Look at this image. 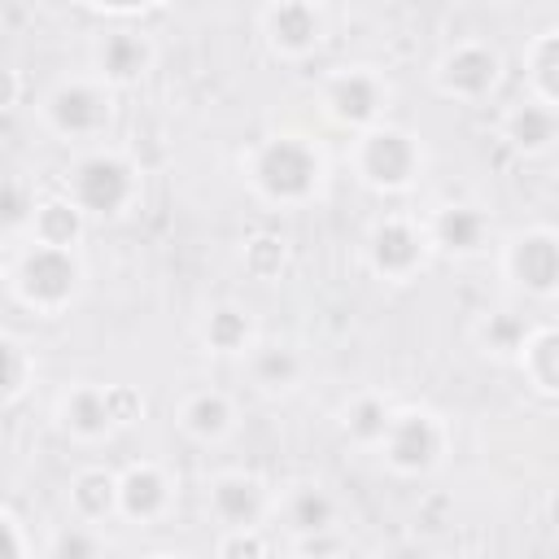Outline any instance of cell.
<instances>
[{
    "mask_svg": "<svg viewBox=\"0 0 559 559\" xmlns=\"http://www.w3.org/2000/svg\"><path fill=\"white\" fill-rule=\"evenodd\" d=\"M148 559H192V555H183V550H157V555H148Z\"/></svg>",
    "mask_w": 559,
    "mask_h": 559,
    "instance_id": "obj_38",
    "label": "cell"
},
{
    "mask_svg": "<svg viewBox=\"0 0 559 559\" xmlns=\"http://www.w3.org/2000/svg\"><path fill=\"white\" fill-rule=\"evenodd\" d=\"M271 520H280V528L297 546H319L323 537H332L341 528V498L323 480L301 476V480H288L275 489Z\"/></svg>",
    "mask_w": 559,
    "mask_h": 559,
    "instance_id": "obj_15",
    "label": "cell"
},
{
    "mask_svg": "<svg viewBox=\"0 0 559 559\" xmlns=\"http://www.w3.org/2000/svg\"><path fill=\"white\" fill-rule=\"evenodd\" d=\"M61 197L87 223H122L144 201V170L118 144H92L70 157L61 170Z\"/></svg>",
    "mask_w": 559,
    "mask_h": 559,
    "instance_id": "obj_2",
    "label": "cell"
},
{
    "mask_svg": "<svg viewBox=\"0 0 559 559\" xmlns=\"http://www.w3.org/2000/svg\"><path fill=\"white\" fill-rule=\"evenodd\" d=\"M87 236V218L61 197V192H48L35 201V214H31V227H26V240L31 245H48V249H79Z\"/></svg>",
    "mask_w": 559,
    "mask_h": 559,
    "instance_id": "obj_25",
    "label": "cell"
},
{
    "mask_svg": "<svg viewBox=\"0 0 559 559\" xmlns=\"http://www.w3.org/2000/svg\"><path fill=\"white\" fill-rule=\"evenodd\" d=\"M432 262V249H428V236H424V223L415 214H376L362 231V266L371 271V280L380 284H393V288H406L415 284Z\"/></svg>",
    "mask_w": 559,
    "mask_h": 559,
    "instance_id": "obj_9",
    "label": "cell"
},
{
    "mask_svg": "<svg viewBox=\"0 0 559 559\" xmlns=\"http://www.w3.org/2000/svg\"><path fill=\"white\" fill-rule=\"evenodd\" d=\"M105 406H109L114 428H135L148 415V402L135 384H105Z\"/></svg>",
    "mask_w": 559,
    "mask_h": 559,
    "instance_id": "obj_33",
    "label": "cell"
},
{
    "mask_svg": "<svg viewBox=\"0 0 559 559\" xmlns=\"http://www.w3.org/2000/svg\"><path fill=\"white\" fill-rule=\"evenodd\" d=\"M511 362L520 367L533 397H542V402L559 397V332H555V323H533Z\"/></svg>",
    "mask_w": 559,
    "mask_h": 559,
    "instance_id": "obj_23",
    "label": "cell"
},
{
    "mask_svg": "<svg viewBox=\"0 0 559 559\" xmlns=\"http://www.w3.org/2000/svg\"><path fill=\"white\" fill-rule=\"evenodd\" d=\"M524 96L559 105V26H542L524 44Z\"/></svg>",
    "mask_w": 559,
    "mask_h": 559,
    "instance_id": "obj_27",
    "label": "cell"
},
{
    "mask_svg": "<svg viewBox=\"0 0 559 559\" xmlns=\"http://www.w3.org/2000/svg\"><path fill=\"white\" fill-rule=\"evenodd\" d=\"M9 275V245H4V236H0V280Z\"/></svg>",
    "mask_w": 559,
    "mask_h": 559,
    "instance_id": "obj_36",
    "label": "cell"
},
{
    "mask_svg": "<svg viewBox=\"0 0 559 559\" xmlns=\"http://www.w3.org/2000/svg\"><path fill=\"white\" fill-rule=\"evenodd\" d=\"M297 559H332V555H323V550H314V546H301V555Z\"/></svg>",
    "mask_w": 559,
    "mask_h": 559,
    "instance_id": "obj_37",
    "label": "cell"
},
{
    "mask_svg": "<svg viewBox=\"0 0 559 559\" xmlns=\"http://www.w3.org/2000/svg\"><path fill=\"white\" fill-rule=\"evenodd\" d=\"M52 424L74 445H105L118 432L109 419V406H105V384H96V380H70L52 397Z\"/></svg>",
    "mask_w": 559,
    "mask_h": 559,
    "instance_id": "obj_19",
    "label": "cell"
},
{
    "mask_svg": "<svg viewBox=\"0 0 559 559\" xmlns=\"http://www.w3.org/2000/svg\"><path fill=\"white\" fill-rule=\"evenodd\" d=\"M528 319L515 310V306H493V310H480L476 323H472V345L480 349V358L489 362H511L520 341L528 336Z\"/></svg>",
    "mask_w": 559,
    "mask_h": 559,
    "instance_id": "obj_28",
    "label": "cell"
},
{
    "mask_svg": "<svg viewBox=\"0 0 559 559\" xmlns=\"http://www.w3.org/2000/svg\"><path fill=\"white\" fill-rule=\"evenodd\" d=\"M201 507L210 515V524H218V533L231 528H262L271 520L275 507V485L262 472L249 467H223L205 480Z\"/></svg>",
    "mask_w": 559,
    "mask_h": 559,
    "instance_id": "obj_12",
    "label": "cell"
},
{
    "mask_svg": "<svg viewBox=\"0 0 559 559\" xmlns=\"http://www.w3.org/2000/svg\"><path fill=\"white\" fill-rule=\"evenodd\" d=\"M35 183L26 175H0V236L26 231L35 214Z\"/></svg>",
    "mask_w": 559,
    "mask_h": 559,
    "instance_id": "obj_30",
    "label": "cell"
},
{
    "mask_svg": "<svg viewBox=\"0 0 559 559\" xmlns=\"http://www.w3.org/2000/svg\"><path fill=\"white\" fill-rule=\"evenodd\" d=\"M393 79L371 66V61H349V66H336L319 79L314 87V105L319 114L341 127V131H367V127H380L389 122V109H393Z\"/></svg>",
    "mask_w": 559,
    "mask_h": 559,
    "instance_id": "obj_7",
    "label": "cell"
},
{
    "mask_svg": "<svg viewBox=\"0 0 559 559\" xmlns=\"http://www.w3.org/2000/svg\"><path fill=\"white\" fill-rule=\"evenodd\" d=\"M389 415H393V402L380 389H358L336 406V432L354 450H376L389 428Z\"/></svg>",
    "mask_w": 559,
    "mask_h": 559,
    "instance_id": "obj_24",
    "label": "cell"
},
{
    "mask_svg": "<svg viewBox=\"0 0 559 559\" xmlns=\"http://www.w3.org/2000/svg\"><path fill=\"white\" fill-rule=\"evenodd\" d=\"M197 341L210 358H245L262 341V323L253 306L223 297V301H210L205 314L197 319Z\"/></svg>",
    "mask_w": 559,
    "mask_h": 559,
    "instance_id": "obj_21",
    "label": "cell"
},
{
    "mask_svg": "<svg viewBox=\"0 0 559 559\" xmlns=\"http://www.w3.org/2000/svg\"><path fill=\"white\" fill-rule=\"evenodd\" d=\"M236 262H240V271H245L253 284H275V280H284L288 266H293V240H288L284 231H275V227H253V231L240 240Z\"/></svg>",
    "mask_w": 559,
    "mask_h": 559,
    "instance_id": "obj_26",
    "label": "cell"
},
{
    "mask_svg": "<svg viewBox=\"0 0 559 559\" xmlns=\"http://www.w3.org/2000/svg\"><path fill=\"white\" fill-rule=\"evenodd\" d=\"M214 559H271V542L262 528H231V533H218Z\"/></svg>",
    "mask_w": 559,
    "mask_h": 559,
    "instance_id": "obj_32",
    "label": "cell"
},
{
    "mask_svg": "<svg viewBox=\"0 0 559 559\" xmlns=\"http://www.w3.org/2000/svg\"><path fill=\"white\" fill-rule=\"evenodd\" d=\"M48 559H105L100 528L79 524V520L52 528V537H48Z\"/></svg>",
    "mask_w": 559,
    "mask_h": 559,
    "instance_id": "obj_31",
    "label": "cell"
},
{
    "mask_svg": "<svg viewBox=\"0 0 559 559\" xmlns=\"http://www.w3.org/2000/svg\"><path fill=\"white\" fill-rule=\"evenodd\" d=\"M22 92H26V79L13 61H0V118L13 114L22 105Z\"/></svg>",
    "mask_w": 559,
    "mask_h": 559,
    "instance_id": "obj_35",
    "label": "cell"
},
{
    "mask_svg": "<svg viewBox=\"0 0 559 559\" xmlns=\"http://www.w3.org/2000/svg\"><path fill=\"white\" fill-rule=\"evenodd\" d=\"M349 170L376 197H406L428 175V144L402 122H380L349 140Z\"/></svg>",
    "mask_w": 559,
    "mask_h": 559,
    "instance_id": "obj_5",
    "label": "cell"
},
{
    "mask_svg": "<svg viewBox=\"0 0 559 559\" xmlns=\"http://www.w3.org/2000/svg\"><path fill=\"white\" fill-rule=\"evenodd\" d=\"M9 297L39 314V319H61L87 288V266L79 249H48V245H22L9 258Z\"/></svg>",
    "mask_w": 559,
    "mask_h": 559,
    "instance_id": "obj_3",
    "label": "cell"
},
{
    "mask_svg": "<svg viewBox=\"0 0 559 559\" xmlns=\"http://www.w3.org/2000/svg\"><path fill=\"white\" fill-rule=\"evenodd\" d=\"M428 83H432L437 96H445L454 105H485L507 83V57H502V48L493 39L467 35V39L445 44L432 57Z\"/></svg>",
    "mask_w": 559,
    "mask_h": 559,
    "instance_id": "obj_8",
    "label": "cell"
},
{
    "mask_svg": "<svg viewBox=\"0 0 559 559\" xmlns=\"http://www.w3.org/2000/svg\"><path fill=\"white\" fill-rule=\"evenodd\" d=\"M498 271L511 284V293L528 301H555L559 293V231L550 223H528L502 236L498 245Z\"/></svg>",
    "mask_w": 559,
    "mask_h": 559,
    "instance_id": "obj_10",
    "label": "cell"
},
{
    "mask_svg": "<svg viewBox=\"0 0 559 559\" xmlns=\"http://www.w3.org/2000/svg\"><path fill=\"white\" fill-rule=\"evenodd\" d=\"M245 380L258 397H288L306 384L310 376V358L297 341H284V336H262L245 358Z\"/></svg>",
    "mask_w": 559,
    "mask_h": 559,
    "instance_id": "obj_18",
    "label": "cell"
},
{
    "mask_svg": "<svg viewBox=\"0 0 559 559\" xmlns=\"http://www.w3.org/2000/svg\"><path fill=\"white\" fill-rule=\"evenodd\" d=\"M66 507H70V520L92 524V528L118 520V472H109L100 463L74 467L70 485H66Z\"/></svg>",
    "mask_w": 559,
    "mask_h": 559,
    "instance_id": "obj_22",
    "label": "cell"
},
{
    "mask_svg": "<svg viewBox=\"0 0 559 559\" xmlns=\"http://www.w3.org/2000/svg\"><path fill=\"white\" fill-rule=\"evenodd\" d=\"M35 118L57 144L92 148L118 122V92H109L92 74H61L39 92Z\"/></svg>",
    "mask_w": 559,
    "mask_h": 559,
    "instance_id": "obj_4",
    "label": "cell"
},
{
    "mask_svg": "<svg viewBox=\"0 0 559 559\" xmlns=\"http://www.w3.org/2000/svg\"><path fill=\"white\" fill-rule=\"evenodd\" d=\"M332 35V13L314 0H271L258 9V39L271 61L301 66Z\"/></svg>",
    "mask_w": 559,
    "mask_h": 559,
    "instance_id": "obj_11",
    "label": "cell"
},
{
    "mask_svg": "<svg viewBox=\"0 0 559 559\" xmlns=\"http://www.w3.org/2000/svg\"><path fill=\"white\" fill-rule=\"evenodd\" d=\"M170 419H175V428H179L183 441H192V445H201V450H214V445H223V441L236 437V428H240V406H236L231 393L205 384V389H188V393L175 402Z\"/></svg>",
    "mask_w": 559,
    "mask_h": 559,
    "instance_id": "obj_17",
    "label": "cell"
},
{
    "mask_svg": "<svg viewBox=\"0 0 559 559\" xmlns=\"http://www.w3.org/2000/svg\"><path fill=\"white\" fill-rule=\"evenodd\" d=\"M175 502H179V480L170 467L153 459H135L118 472V520L135 528H153L175 511Z\"/></svg>",
    "mask_w": 559,
    "mask_h": 559,
    "instance_id": "obj_16",
    "label": "cell"
},
{
    "mask_svg": "<svg viewBox=\"0 0 559 559\" xmlns=\"http://www.w3.org/2000/svg\"><path fill=\"white\" fill-rule=\"evenodd\" d=\"M83 13L100 17L105 26H140L144 17L162 13V4H144V0H131V4H83Z\"/></svg>",
    "mask_w": 559,
    "mask_h": 559,
    "instance_id": "obj_34",
    "label": "cell"
},
{
    "mask_svg": "<svg viewBox=\"0 0 559 559\" xmlns=\"http://www.w3.org/2000/svg\"><path fill=\"white\" fill-rule=\"evenodd\" d=\"M92 79H100L109 92L140 87L157 66V44L144 26H100L87 44Z\"/></svg>",
    "mask_w": 559,
    "mask_h": 559,
    "instance_id": "obj_13",
    "label": "cell"
},
{
    "mask_svg": "<svg viewBox=\"0 0 559 559\" xmlns=\"http://www.w3.org/2000/svg\"><path fill=\"white\" fill-rule=\"evenodd\" d=\"M245 188L271 210H306L328 188V153L306 131H271L240 153Z\"/></svg>",
    "mask_w": 559,
    "mask_h": 559,
    "instance_id": "obj_1",
    "label": "cell"
},
{
    "mask_svg": "<svg viewBox=\"0 0 559 559\" xmlns=\"http://www.w3.org/2000/svg\"><path fill=\"white\" fill-rule=\"evenodd\" d=\"M419 223L432 258H445V262H476L493 245V218L476 201H437Z\"/></svg>",
    "mask_w": 559,
    "mask_h": 559,
    "instance_id": "obj_14",
    "label": "cell"
},
{
    "mask_svg": "<svg viewBox=\"0 0 559 559\" xmlns=\"http://www.w3.org/2000/svg\"><path fill=\"white\" fill-rule=\"evenodd\" d=\"M450 445H454L450 419L424 402H411V406H393L376 454L397 480H428L445 467Z\"/></svg>",
    "mask_w": 559,
    "mask_h": 559,
    "instance_id": "obj_6",
    "label": "cell"
},
{
    "mask_svg": "<svg viewBox=\"0 0 559 559\" xmlns=\"http://www.w3.org/2000/svg\"><path fill=\"white\" fill-rule=\"evenodd\" d=\"M498 140H502V148H511L524 162L550 157L559 144V105H542L533 96L511 100L498 114Z\"/></svg>",
    "mask_w": 559,
    "mask_h": 559,
    "instance_id": "obj_20",
    "label": "cell"
},
{
    "mask_svg": "<svg viewBox=\"0 0 559 559\" xmlns=\"http://www.w3.org/2000/svg\"><path fill=\"white\" fill-rule=\"evenodd\" d=\"M35 354L17 332L0 328V411H13L35 389Z\"/></svg>",
    "mask_w": 559,
    "mask_h": 559,
    "instance_id": "obj_29",
    "label": "cell"
}]
</instances>
